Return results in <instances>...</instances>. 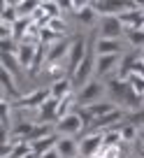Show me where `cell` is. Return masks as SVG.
<instances>
[{
  "mask_svg": "<svg viewBox=\"0 0 144 158\" xmlns=\"http://www.w3.org/2000/svg\"><path fill=\"white\" fill-rule=\"evenodd\" d=\"M107 89H109L114 102L119 105L121 109H125V112H137V109H139V105H142V95L130 86V81L119 79V77H112L109 81H107Z\"/></svg>",
  "mask_w": 144,
  "mask_h": 158,
  "instance_id": "1",
  "label": "cell"
},
{
  "mask_svg": "<svg viewBox=\"0 0 144 158\" xmlns=\"http://www.w3.org/2000/svg\"><path fill=\"white\" fill-rule=\"evenodd\" d=\"M86 35H77L72 37V44H70V51H68V58H65V70H68V77L72 79V74L77 72V68L81 65V60L86 58L88 54V42H86Z\"/></svg>",
  "mask_w": 144,
  "mask_h": 158,
  "instance_id": "2",
  "label": "cell"
},
{
  "mask_svg": "<svg viewBox=\"0 0 144 158\" xmlns=\"http://www.w3.org/2000/svg\"><path fill=\"white\" fill-rule=\"evenodd\" d=\"M72 79L70 77H63V79H56L54 84L49 86V91H51V98L54 100H63V98H68V95H72Z\"/></svg>",
  "mask_w": 144,
  "mask_h": 158,
  "instance_id": "14",
  "label": "cell"
},
{
  "mask_svg": "<svg viewBox=\"0 0 144 158\" xmlns=\"http://www.w3.org/2000/svg\"><path fill=\"white\" fill-rule=\"evenodd\" d=\"M128 123H133V126H144V109H137V112H133V114H128Z\"/></svg>",
  "mask_w": 144,
  "mask_h": 158,
  "instance_id": "24",
  "label": "cell"
},
{
  "mask_svg": "<svg viewBox=\"0 0 144 158\" xmlns=\"http://www.w3.org/2000/svg\"><path fill=\"white\" fill-rule=\"evenodd\" d=\"M119 63H121V54L98 56V60H95V72H98L100 77H107L114 68H119Z\"/></svg>",
  "mask_w": 144,
  "mask_h": 158,
  "instance_id": "13",
  "label": "cell"
},
{
  "mask_svg": "<svg viewBox=\"0 0 144 158\" xmlns=\"http://www.w3.org/2000/svg\"><path fill=\"white\" fill-rule=\"evenodd\" d=\"M142 158H144V147H142Z\"/></svg>",
  "mask_w": 144,
  "mask_h": 158,
  "instance_id": "29",
  "label": "cell"
},
{
  "mask_svg": "<svg viewBox=\"0 0 144 158\" xmlns=\"http://www.w3.org/2000/svg\"><path fill=\"white\" fill-rule=\"evenodd\" d=\"M70 44H72V40L60 37L58 42H54V44L47 47V65H51V63H60V58H68Z\"/></svg>",
  "mask_w": 144,
  "mask_h": 158,
  "instance_id": "9",
  "label": "cell"
},
{
  "mask_svg": "<svg viewBox=\"0 0 144 158\" xmlns=\"http://www.w3.org/2000/svg\"><path fill=\"white\" fill-rule=\"evenodd\" d=\"M40 49V42H19V51H16V58H19L21 68L30 70L35 63V56Z\"/></svg>",
  "mask_w": 144,
  "mask_h": 158,
  "instance_id": "10",
  "label": "cell"
},
{
  "mask_svg": "<svg viewBox=\"0 0 144 158\" xmlns=\"http://www.w3.org/2000/svg\"><path fill=\"white\" fill-rule=\"evenodd\" d=\"M40 158H63V156H60V153L56 151V149H51V151H47L44 156H40Z\"/></svg>",
  "mask_w": 144,
  "mask_h": 158,
  "instance_id": "25",
  "label": "cell"
},
{
  "mask_svg": "<svg viewBox=\"0 0 144 158\" xmlns=\"http://www.w3.org/2000/svg\"><path fill=\"white\" fill-rule=\"evenodd\" d=\"M58 139H60V135L51 133V135H47V137H40V139H35V142H30V149H33V153H35V156L40 158V156H44L47 151L56 149Z\"/></svg>",
  "mask_w": 144,
  "mask_h": 158,
  "instance_id": "12",
  "label": "cell"
},
{
  "mask_svg": "<svg viewBox=\"0 0 144 158\" xmlns=\"http://www.w3.org/2000/svg\"><path fill=\"white\" fill-rule=\"evenodd\" d=\"M139 142H142V147H144V133H139Z\"/></svg>",
  "mask_w": 144,
  "mask_h": 158,
  "instance_id": "26",
  "label": "cell"
},
{
  "mask_svg": "<svg viewBox=\"0 0 144 158\" xmlns=\"http://www.w3.org/2000/svg\"><path fill=\"white\" fill-rule=\"evenodd\" d=\"M102 91H105L102 81H95V79H91V81L84 86V89L77 91V102H79V107H88V105H93V102H100V95H102Z\"/></svg>",
  "mask_w": 144,
  "mask_h": 158,
  "instance_id": "4",
  "label": "cell"
},
{
  "mask_svg": "<svg viewBox=\"0 0 144 158\" xmlns=\"http://www.w3.org/2000/svg\"><path fill=\"white\" fill-rule=\"evenodd\" d=\"M105 144V133H86L79 142V153L86 158H93Z\"/></svg>",
  "mask_w": 144,
  "mask_h": 158,
  "instance_id": "7",
  "label": "cell"
},
{
  "mask_svg": "<svg viewBox=\"0 0 144 158\" xmlns=\"http://www.w3.org/2000/svg\"><path fill=\"white\" fill-rule=\"evenodd\" d=\"M49 98H51L49 89H35V91H30L28 95H21L16 102H12V107H16V109H35V112H37Z\"/></svg>",
  "mask_w": 144,
  "mask_h": 158,
  "instance_id": "3",
  "label": "cell"
},
{
  "mask_svg": "<svg viewBox=\"0 0 144 158\" xmlns=\"http://www.w3.org/2000/svg\"><path fill=\"white\" fill-rule=\"evenodd\" d=\"M2 70H7L10 74L19 77L21 63H19V58H16V54H2Z\"/></svg>",
  "mask_w": 144,
  "mask_h": 158,
  "instance_id": "18",
  "label": "cell"
},
{
  "mask_svg": "<svg viewBox=\"0 0 144 158\" xmlns=\"http://www.w3.org/2000/svg\"><path fill=\"white\" fill-rule=\"evenodd\" d=\"M128 81H130V86H133V89H135V91H137V93L144 98V77H137V74H133Z\"/></svg>",
  "mask_w": 144,
  "mask_h": 158,
  "instance_id": "23",
  "label": "cell"
},
{
  "mask_svg": "<svg viewBox=\"0 0 144 158\" xmlns=\"http://www.w3.org/2000/svg\"><path fill=\"white\" fill-rule=\"evenodd\" d=\"M137 60H139V56H137V54H123V56H121L119 74H116V77H119V79H125V81H128V79L133 77V72H135V65H137Z\"/></svg>",
  "mask_w": 144,
  "mask_h": 158,
  "instance_id": "17",
  "label": "cell"
},
{
  "mask_svg": "<svg viewBox=\"0 0 144 158\" xmlns=\"http://www.w3.org/2000/svg\"><path fill=\"white\" fill-rule=\"evenodd\" d=\"M121 51H123V44L119 40H102V37L95 40V54L98 56H112V54H121Z\"/></svg>",
  "mask_w": 144,
  "mask_h": 158,
  "instance_id": "16",
  "label": "cell"
},
{
  "mask_svg": "<svg viewBox=\"0 0 144 158\" xmlns=\"http://www.w3.org/2000/svg\"><path fill=\"white\" fill-rule=\"evenodd\" d=\"M56 151H58L63 158H77V156H79V142H77V139H72V137L60 135L58 144H56Z\"/></svg>",
  "mask_w": 144,
  "mask_h": 158,
  "instance_id": "15",
  "label": "cell"
},
{
  "mask_svg": "<svg viewBox=\"0 0 144 158\" xmlns=\"http://www.w3.org/2000/svg\"><path fill=\"white\" fill-rule=\"evenodd\" d=\"M58 123V100L49 98L44 105H42L37 112H35V123H42V126H51V123Z\"/></svg>",
  "mask_w": 144,
  "mask_h": 158,
  "instance_id": "8",
  "label": "cell"
},
{
  "mask_svg": "<svg viewBox=\"0 0 144 158\" xmlns=\"http://www.w3.org/2000/svg\"><path fill=\"white\" fill-rule=\"evenodd\" d=\"M121 33H125V26L121 23L119 16H100L98 37H102V40H119Z\"/></svg>",
  "mask_w": 144,
  "mask_h": 158,
  "instance_id": "5",
  "label": "cell"
},
{
  "mask_svg": "<svg viewBox=\"0 0 144 158\" xmlns=\"http://www.w3.org/2000/svg\"><path fill=\"white\" fill-rule=\"evenodd\" d=\"M95 60H98V58L88 51L86 58L81 60V65L77 68V72L72 74V84L79 86V89H84V86L88 84V81H91V74H93V70H95Z\"/></svg>",
  "mask_w": 144,
  "mask_h": 158,
  "instance_id": "6",
  "label": "cell"
},
{
  "mask_svg": "<svg viewBox=\"0 0 144 158\" xmlns=\"http://www.w3.org/2000/svg\"><path fill=\"white\" fill-rule=\"evenodd\" d=\"M77 19H79V23H84V26H93L95 21H100V19H98V12L93 10V5H91V2L79 12V14H77Z\"/></svg>",
  "mask_w": 144,
  "mask_h": 158,
  "instance_id": "19",
  "label": "cell"
},
{
  "mask_svg": "<svg viewBox=\"0 0 144 158\" xmlns=\"http://www.w3.org/2000/svg\"><path fill=\"white\" fill-rule=\"evenodd\" d=\"M84 128V121H81V116H79V112H72V114H68V116H63L58 121V123H56V130H58V133H63L65 137H68L70 133H79V130Z\"/></svg>",
  "mask_w": 144,
  "mask_h": 158,
  "instance_id": "11",
  "label": "cell"
},
{
  "mask_svg": "<svg viewBox=\"0 0 144 158\" xmlns=\"http://www.w3.org/2000/svg\"><path fill=\"white\" fill-rule=\"evenodd\" d=\"M128 35V42L137 49H144V30H125Z\"/></svg>",
  "mask_w": 144,
  "mask_h": 158,
  "instance_id": "21",
  "label": "cell"
},
{
  "mask_svg": "<svg viewBox=\"0 0 144 158\" xmlns=\"http://www.w3.org/2000/svg\"><path fill=\"white\" fill-rule=\"evenodd\" d=\"M142 63H144V49H142Z\"/></svg>",
  "mask_w": 144,
  "mask_h": 158,
  "instance_id": "27",
  "label": "cell"
},
{
  "mask_svg": "<svg viewBox=\"0 0 144 158\" xmlns=\"http://www.w3.org/2000/svg\"><path fill=\"white\" fill-rule=\"evenodd\" d=\"M77 158H86V156H81V153H79V156H77Z\"/></svg>",
  "mask_w": 144,
  "mask_h": 158,
  "instance_id": "28",
  "label": "cell"
},
{
  "mask_svg": "<svg viewBox=\"0 0 144 158\" xmlns=\"http://www.w3.org/2000/svg\"><path fill=\"white\" fill-rule=\"evenodd\" d=\"M47 28L54 30L56 35H63V33H65V21L60 19V16H58V19H51L49 23H47Z\"/></svg>",
  "mask_w": 144,
  "mask_h": 158,
  "instance_id": "22",
  "label": "cell"
},
{
  "mask_svg": "<svg viewBox=\"0 0 144 158\" xmlns=\"http://www.w3.org/2000/svg\"><path fill=\"white\" fill-rule=\"evenodd\" d=\"M119 133H121V139H123V142H133L135 137H139V128L137 126H133V123H128V121H125L123 126H119Z\"/></svg>",
  "mask_w": 144,
  "mask_h": 158,
  "instance_id": "20",
  "label": "cell"
}]
</instances>
